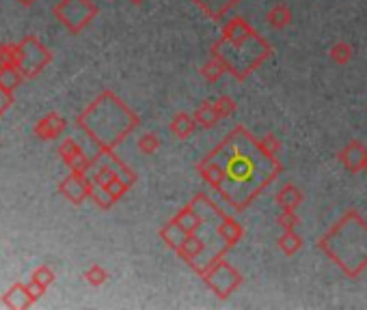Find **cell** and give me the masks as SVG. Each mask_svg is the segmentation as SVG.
Returning <instances> with one entry per match:
<instances>
[{"mask_svg": "<svg viewBox=\"0 0 367 310\" xmlns=\"http://www.w3.org/2000/svg\"><path fill=\"white\" fill-rule=\"evenodd\" d=\"M277 246L285 256H292L303 248V237L296 230H283V235L277 239Z\"/></svg>", "mask_w": 367, "mask_h": 310, "instance_id": "obj_13", "label": "cell"}, {"mask_svg": "<svg viewBox=\"0 0 367 310\" xmlns=\"http://www.w3.org/2000/svg\"><path fill=\"white\" fill-rule=\"evenodd\" d=\"M261 142L266 145V149L271 151L273 155H279V153H281V142L277 140L275 134H266V136L261 138Z\"/></svg>", "mask_w": 367, "mask_h": 310, "instance_id": "obj_20", "label": "cell"}, {"mask_svg": "<svg viewBox=\"0 0 367 310\" xmlns=\"http://www.w3.org/2000/svg\"><path fill=\"white\" fill-rule=\"evenodd\" d=\"M160 149V138L156 134H143L141 140H138V151L145 153V155H154L156 151Z\"/></svg>", "mask_w": 367, "mask_h": 310, "instance_id": "obj_17", "label": "cell"}, {"mask_svg": "<svg viewBox=\"0 0 367 310\" xmlns=\"http://www.w3.org/2000/svg\"><path fill=\"white\" fill-rule=\"evenodd\" d=\"M95 13L97 7L93 5V0H63L57 7V15L71 33H80L95 17Z\"/></svg>", "mask_w": 367, "mask_h": 310, "instance_id": "obj_6", "label": "cell"}, {"mask_svg": "<svg viewBox=\"0 0 367 310\" xmlns=\"http://www.w3.org/2000/svg\"><path fill=\"white\" fill-rule=\"evenodd\" d=\"M210 20H223L231 9H236L242 0H192Z\"/></svg>", "mask_w": 367, "mask_h": 310, "instance_id": "obj_8", "label": "cell"}, {"mask_svg": "<svg viewBox=\"0 0 367 310\" xmlns=\"http://www.w3.org/2000/svg\"><path fill=\"white\" fill-rule=\"evenodd\" d=\"M266 22H268V26H273L275 31H283L285 26L292 24V9L285 3H277V5H273L271 9H268Z\"/></svg>", "mask_w": 367, "mask_h": 310, "instance_id": "obj_11", "label": "cell"}, {"mask_svg": "<svg viewBox=\"0 0 367 310\" xmlns=\"http://www.w3.org/2000/svg\"><path fill=\"white\" fill-rule=\"evenodd\" d=\"M158 235L194 274L203 276L242 242L244 226L227 216L206 192H199L158 230Z\"/></svg>", "mask_w": 367, "mask_h": 310, "instance_id": "obj_2", "label": "cell"}, {"mask_svg": "<svg viewBox=\"0 0 367 310\" xmlns=\"http://www.w3.org/2000/svg\"><path fill=\"white\" fill-rule=\"evenodd\" d=\"M281 170L279 155L268 151L244 125H236L197 164L201 179L238 214L249 209Z\"/></svg>", "mask_w": 367, "mask_h": 310, "instance_id": "obj_1", "label": "cell"}, {"mask_svg": "<svg viewBox=\"0 0 367 310\" xmlns=\"http://www.w3.org/2000/svg\"><path fill=\"white\" fill-rule=\"evenodd\" d=\"M197 127L199 125H197V121H194V115H188V112H178L168 125L171 134H173L175 138H180V140H188Z\"/></svg>", "mask_w": 367, "mask_h": 310, "instance_id": "obj_9", "label": "cell"}, {"mask_svg": "<svg viewBox=\"0 0 367 310\" xmlns=\"http://www.w3.org/2000/svg\"><path fill=\"white\" fill-rule=\"evenodd\" d=\"M206 287L218 297V300H227L236 289H240V284L244 282L242 274L227 261L223 256L220 261H216L210 270H206V274L201 276Z\"/></svg>", "mask_w": 367, "mask_h": 310, "instance_id": "obj_5", "label": "cell"}, {"mask_svg": "<svg viewBox=\"0 0 367 310\" xmlns=\"http://www.w3.org/2000/svg\"><path fill=\"white\" fill-rule=\"evenodd\" d=\"M194 121H197V125L203 127V129L214 127L220 121V115H218V110L214 106V101H203L201 106L194 110Z\"/></svg>", "mask_w": 367, "mask_h": 310, "instance_id": "obj_12", "label": "cell"}, {"mask_svg": "<svg viewBox=\"0 0 367 310\" xmlns=\"http://www.w3.org/2000/svg\"><path fill=\"white\" fill-rule=\"evenodd\" d=\"M85 278L89 280V284H93V287H100V284H104L108 280V272L100 265H93V267L87 270Z\"/></svg>", "mask_w": 367, "mask_h": 310, "instance_id": "obj_18", "label": "cell"}, {"mask_svg": "<svg viewBox=\"0 0 367 310\" xmlns=\"http://www.w3.org/2000/svg\"><path fill=\"white\" fill-rule=\"evenodd\" d=\"M214 106H216L220 119H229L236 112V99L229 97V95H220V97L214 99Z\"/></svg>", "mask_w": 367, "mask_h": 310, "instance_id": "obj_16", "label": "cell"}, {"mask_svg": "<svg viewBox=\"0 0 367 310\" xmlns=\"http://www.w3.org/2000/svg\"><path fill=\"white\" fill-rule=\"evenodd\" d=\"M225 73H227V69L223 67V63H220L218 59H214V57H210V61L203 63V67H201V75L206 78L210 84H216Z\"/></svg>", "mask_w": 367, "mask_h": 310, "instance_id": "obj_15", "label": "cell"}, {"mask_svg": "<svg viewBox=\"0 0 367 310\" xmlns=\"http://www.w3.org/2000/svg\"><path fill=\"white\" fill-rule=\"evenodd\" d=\"M303 192H301V188H296L294 184H285L279 192H277V196H275V200H277V205L281 207L283 212H294V209H298L301 207V202H303Z\"/></svg>", "mask_w": 367, "mask_h": 310, "instance_id": "obj_10", "label": "cell"}, {"mask_svg": "<svg viewBox=\"0 0 367 310\" xmlns=\"http://www.w3.org/2000/svg\"><path fill=\"white\" fill-rule=\"evenodd\" d=\"M210 54L223 63L236 80H247L273 57V45L247 20L236 15L225 24L223 35L212 43Z\"/></svg>", "mask_w": 367, "mask_h": 310, "instance_id": "obj_3", "label": "cell"}, {"mask_svg": "<svg viewBox=\"0 0 367 310\" xmlns=\"http://www.w3.org/2000/svg\"><path fill=\"white\" fill-rule=\"evenodd\" d=\"M339 162L348 172L357 175L367 166V149L361 140H350L344 149L339 151Z\"/></svg>", "mask_w": 367, "mask_h": 310, "instance_id": "obj_7", "label": "cell"}, {"mask_svg": "<svg viewBox=\"0 0 367 310\" xmlns=\"http://www.w3.org/2000/svg\"><path fill=\"white\" fill-rule=\"evenodd\" d=\"M317 248L348 278H359L367 270V222L357 209L346 212L320 237Z\"/></svg>", "mask_w": 367, "mask_h": 310, "instance_id": "obj_4", "label": "cell"}, {"mask_svg": "<svg viewBox=\"0 0 367 310\" xmlns=\"http://www.w3.org/2000/svg\"><path fill=\"white\" fill-rule=\"evenodd\" d=\"M130 3H134V5H141V3H145V0H130Z\"/></svg>", "mask_w": 367, "mask_h": 310, "instance_id": "obj_21", "label": "cell"}, {"mask_svg": "<svg viewBox=\"0 0 367 310\" xmlns=\"http://www.w3.org/2000/svg\"><path fill=\"white\" fill-rule=\"evenodd\" d=\"M365 172H367V166H365Z\"/></svg>", "mask_w": 367, "mask_h": 310, "instance_id": "obj_22", "label": "cell"}, {"mask_svg": "<svg viewBox=\"0 0 367 310\" xmlns=\"http://www.w3.org/2000/svg\"><path fill=\"white\" fill-rule=\"evenodd\" d=\"M352 54H354V50H352V45H350L348 41H337V43L331 45V50H329L331 61L337 63V65H346V63H350Z\"/></svg>", "mask_w": 367, "mask_h": 310, "instance_id": "obj_14", "label": "cell"}, {"mask_svg": "<svg viewBox=\"0 0 367 310\" xmlns=\"http://www.w3.org/2000/svg\"><path fill=\"white\" fill-rule=\"evenodd\" d=\"M277 224L283 228V230H296V226L301 224L296 212H281V216L277 218Z\"/></svg>", "mask_w": 367, "mask_h": 310, "instance_id": "obj_19", "label": "cell"}]
</instances>
